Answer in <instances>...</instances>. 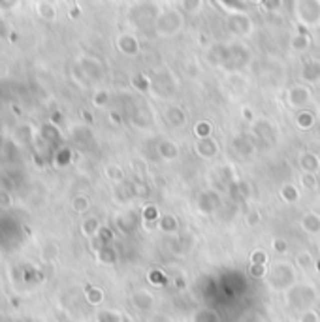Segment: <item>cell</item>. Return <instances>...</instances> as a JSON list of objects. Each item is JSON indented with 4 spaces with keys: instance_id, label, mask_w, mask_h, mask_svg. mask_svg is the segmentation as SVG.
I'll use <instances>...</instances> for the list:
<instances>
[{
    "instance_id": "8fae6325",
    "label": "cell",
    "mask_w": 320,
    "mask_h": 322,
    "mask_svg": "<svg viewBox=\"0 0 320 322\" xmlns=\"http://www.w3.org/2000/svg\"><path fill=\"white\" fill-rule=\"evenodd\" d=\"M273 247L277 249V252H286V247H288V245L284 243L282 239H275V241H273Z\"/></svg>"
},
{
    "instance_id": "6da1fadb",
    "label": "cell",
    "mask_w": 320,
    "mask_h": 322,
    "mask_svg": "<svg viewBox=\"0 0 320 322\" xmlns=\"http://www.w3.org/2000/svg\"><path fill=\"white\" fill-rule=\"evenodd\" d=\"M196 153H200V155H202V157H205V158L213 157V155L217 153V143L213 142L211 138H205V140H202V142L198 143Z\"/></svg>"
},
{
    "instance_id": "5b68a950",
    "label": "cell",
    "mask_w": 320,
    "mask_h": 322,
    "mask_svg": "<svg viewBox=\"0 0 320 322\" xmlns=\"http://www.w3.org/2000/svg\"><path fill=\"white\" fill-rule=\"evenodd\" d=\"M209 123H200V125H196L194 132L196 136H200L202 140H205V138H209Z\"/></svg>"
},
{
    "instance_id": "7c38bea8",
    "label": "cell",
    "mask_w": 320,
    "mask_h": 322,
    "mask_svg": "<svg viewBox=\"0 0 320 322\" xmlns=\"http://www.w3.org/2000/svg\"><path fill=\"white\" fill-rule=\"evenodd\" d=\"M250 271H252V275H262L264 273V266H254V264H252V269H250Z\"/></svg>"
},
{
    "instance_id": "30bf717a",
    "label": "cell",
    "mask_w": 320,
    "mask_h": 322,
    "mask_svg": "<svg viewBox=\"0 0 320 322\" xmlns=\"http://www.w3.org/2000/svg\"><path fill=\"white\" fill-rule=\"evenodd\" d=\"M252 264L254 266H264L265 264V254L262 251H258V252H254L252 254Z\"/></svg>"
},
{
    "instance_id": "ba28073f",
    "label": "cell",
    "mask_w": 320,
    "mask_h": 322,
    "mask_svg": "<svg viewBox=\"0 0 320 322\" xmlns=\"http://www.w3.org/2000/svg\"><path fill=\"white\" fill-rule=\"evenodd\" d=\"M311 123H312L311 113H299V117H297V125L301 126V128H307V126H311Z\"/></svg>"
},
{
    "instance_id": "8992f818",
    "label": "cell",
    "mask_w": 320,
    "mask_h": 322,
    "mask_svg": "<svg viewBox=\"0 0 320 322\" xmlns=\"http://www.w3.org/2000/svg\"><path fill=\"white\" fill-rule=\"evenodd\" d=\"M282 196H284V200L294 202V200H297V190L294 189L292 185H284V187H282Z\"/></svg>"
},
{
    "instance_id": "9c48e42d",
    "label": "cell",
    "mask_w": 320,
    "mask_h": 322,
    "mask_svg": "<svg viewBox=\"0 0 320 322\" xmlns=\"http://www.w3.org/2000/svg\"><path fill=\"white\" fill-rule=\"evenodd\" d=\"M297 262H299V266H303V267H309V266H312V258H311V254L309 252H301L299 256H297Z\"/></svg>"
},
{
    "instance_id": "277c9868",
    "label": "cell",
    "mask_w": 320,
    "mask_h": 322,
    "mask_svg": "<svg viewBox=\"0 0 320 322\" xmlns=\"http://www.w3.org/2000/svg\"><path fill=\"white\" fill-rule=\"evenodd\" d=\"M166 119H168L172 125H183V123H185V113L181 110H177V108H173V110H170L166 113Z\"/></svg>"
},
{
    "instance_id": "52a82bcc",
    "label": "cell",
    "mask_w": 320,
    "mask_h": 322,
    "mask_svg": "<svg viewBox=\"0 0 320 322\" xmlns=\"http://www.w3.org/2000/svg\"><path fill=\"white\" fill-rule=\"evenodd\" d=\"M160 226H162V230H168V228L177 226V222H175V219H173L172 215H164L162 220H160Z\"/></svg>"
},
{
    "instance_id": "4fadbf2b",
    "label": "cell",
    "mask_w": 320,
    "mask_h": 322,
    "mask_svg": "<svg viewBox=\"0 0 320 322\" xmlns=\"http://www.w3.org/2000/svg\"><path fill=\"white\" fill-rule=\"evenodd\" d=\"M256 222H260V215H250L249 224H256Z\"/></svg>"
},
{
    "instance_id": "7a4b0ae2",
    "label": "cell",
    "mask_w": 320,
    "mask_h": 322,
    "mask_svg": "<svg viewBox=\"0 0 320 322\" xmlns=\"http://www.w3.org/2000/svg\"><path fill=\"white\" fill-rule=\"evenodd\" d=\"M301 226L307 230V232H311V234H316L320 230V217L316 213H309V215H305L303 217V222H301Z\"/></svg>"
},
{
    "instance_id": "3957f363",
    "label": "cell",
    "mask_w": 320,
    "mask_h": 322,
    "mask_svg": "<svg viewBox=\"0 0 320 322\" xmlns=\"http://www.w3.org/2000/svg\"><path fill=\"white\" fill-rule=\"evenodd\" d=\"M318 157L316 155H312V153H307L305 157H301V168H303L307 173H314L316 172V168H318Z\"/></svg>"
}]
</instances>
